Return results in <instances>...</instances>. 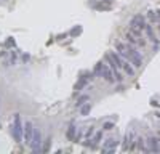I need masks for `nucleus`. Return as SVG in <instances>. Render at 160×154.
Instances as JSON below:
<instances>
[{"label":"nucleus","mask_w":160,"mask_h":154,"mask_svg":"<svg viewBox=\"0 0 160 154\" xmlns=\"http://www.w3.org/2000/svg\"><path fill=\"white\" fill-rule=\"evenodd\" d=\"M127 51H128V61L133 64V66L141 68L142 58H141V55H139V51H136L133 45H127Z\"/></svg>","instance_id":"f03ea898"},{"label":"nucleus","mask_w":160,"mask_h":154,"mask_svg":"<svg viewBox=\"0 0 160 154\" xmlns=\"http://www.w3.org/2000/svg\"><path fill=\"white\" fill-rule=\"evenodd\" d=\"M5 45H7V47H10V45H15V40H11V38H8Z\"/></svg>","instance_id":"5701e85b"},{"label":"nucleus","mask_w":160,"mask_h":154,"mask_svg":"<svg viewBox=\"0 0 160 154\" xmlns=\"http://www.w3.org/2000/svg\"><path fill=\"white\" fill-rule=\"evenodd\" d=\"M114 127H115V125H114L112 122H106V124L102 125V128H104V130H112Z\"/></svg>","instance_id":"aec40b11"},{"label":"nucleus","mask_w":160,"mask_h":154,"mask_svg":"<svg viewBox=\"0 0 160 154\" xmlns=\"http://www.w3.org/2000/svg\"><path fill=\"white\" fill-rule=\"evenodd\" d=\"M75 133H77V128H75L74 124H71V127L68 128V133H66V136H68L69 141H74V140H75Z\"/></svg>","instance_id":"9b49d317"},{"label":"nucleus","mask_w":160,"mask_h":154,"mask_svg":"<svg viewBox=\"0 0 160 154\" xmlns=\"http://www.w3.org/2000/svg\"><path fill=\"white\" fill-rule=\"evenodd\" d=\"M34 132H35V128L31 122H26L24 124V140H26V143L31 145V141H32V136H34Z\"/></svg>","instance_id":"423d86ee"},{"label":"nucleus","mask_w":160,"mask_h":154,"mask_svg":"<svg viewBox=\"0 0 160 154\" xmlns=\"http://www.w3.org/2000/svg\"><path fill=\"white\" fill-rule=\"evenodd\" d=\"M133 138H135V133H133V130H130L127 135H125V143H123V151H127L130 148V145L133 143Z\"/></svg>","instance_id":"9d476101"},{"label":"nucleus","mask_w":160,"mask_h":154,"mask_svg":"<svg viewBox=\"0 0 160 154\" xmlns=\"http://www.w3.org/2000/svg\"><path fill=\"white\" fill-rule=\"evenodd\" d=\"M144 31H146V34H148V37L151 38V40H152V42H155V45H158V40L155 38V34H154V29H152V26H151V24H146Z\"/></svg>","instance_id":"1a4fd4ad"},{"label":"nucleus","mask_w":160,"mask_h":154,"mask_svg":"<svg viewBox=\"0 0 160 154\" xmlns=\"http://www.w3.org/2000/svg\"><path fill=\"white\" fill-rule=\"evenodd\" d=\"M93 74L98 75V77H101V74H102V61H99L96 66H95V69H93Z\"/></svg>","instance_id":"f3484780"},{"label":"nucleus","mask_w":160,"mask_h":154,"mask_svg":"<svg viewBox=\"0 0 160 154\" xmlns=\"http://www.w3.org/2000/svg\"><path fill=\"white\" fill-rule=\"evenodd\" d=\"M130 26L131 28H136V29H144L146 28V23H144V16H141V15H136V16H133L131 18V21H130Z\"/></svg>","instance_id":"0eeeda50"},{"label":"nucleus","mask_w":160,"mask_h":154,"mask_svg":"<svg viewBox=\"0 0 160 154\" xmlns=\"http://www.w3.org/2000/svg\"><path fill=\"white\" fill-rule=\"evenodd\" d=\"M93 135H95V127H90L87 130V133H85V136H87V140H90Z\"/></svg>","instance_id":"6ab92c4d"},{"label":"nucleus","mask_w":160,"mask_h":154,"mask_svg":"<svg viewBox=\"0 0 160 154\" xmlns=\"http://www.w3.org/2000/svg\"><path fill=\"white\" fill-rule=\"evenodd\" d=\"M91 8H95V10H98V11H109L112 7H111V5H104V3H93Z\"/></svg>","instance_id":"f8f14e48"},{"label":"nucleus","mask_w":160,"mask_h":154,"mask_svg":"<svg viewBox=\"0 0 160 154\" xmlns=\"http://www.w3.org/2000/svg\"><path fill=\"white\" fill-rule=\"evenodd\" d=\"M117 146H118V140L117 138H108L104 141V145H102V149H101V152H114L115 149H117Z\"/></svg>","instance_id":"20e7f679"},{"label":"nucleus","mask_w":160,"mask_h":154,"mask_svg":"<svg viewBox=\"0 0 160 154\" xmlns=\"http://www.w3.org/2000/svg\"><path fill=\"white\" fill-rule=\"evenodd\" d=\"M50 141H51V135L48 136V140L45 141V146H43V152H48V145H50Z\"/></svg>","instance_id":"4be33fe9"},{"label":"nucleus","mask_w":160,"mask_h":154,"mask_svg":"<svg viewBox=\"0 0 160 154\" xmlns=\"http://www.w3.org/2000/svg\"><path fill=\"white\" fill-rule=\"evenodd\" d=\"M125 38H127V42H128L130 45H139V40H136L138 37H135L131 32H128V34L125 35Z\"/></svg>","instance_id":"ddd939ff"},{"label":"nucleus","mask_w":160,"mask_h":154,"mask_svg":"<svg viewBox=\"0 0 160 154\" xmlns=\"http://www.w3.org/2000/svg\"><path fill=\"white\" fill-rule=\"evenodd\" d=\"M11 135H13L16 143H21V141L24 140V125L21 122L19 114H15V124H13V127H11Z\"/></svg>","instance_id":"f257e3e1"},{"label":"nucleus","mask_w":160,"mask_h":154,"mask_svg":"<svg viewBox=\"0 0 160 154\" xmlns=\"http://www.w3.org/2000/svg\"><path fill=\"white\" fill-rule=\"evenodd\" d=\"M80 32H82V28H80V26H78V28H74V29L71 31V34H72V35H78Z\"/></svg>","instance_id":"412c9836"},{"label":"nucleus","mask_w":160,"mask_h":154,"mask_svg":"<svg viewBox=\"0 0 160 154\" xmlns=\"http://www.w3.org/2000/svg\"><path fill=\"white\" fill-rule=\"evenodd\" d=\"M123 69H125V72H127L128 75H133V74H135V68L131 66L130 61H125V63H123Z\"/></svg>","instance_id":"4468645a"},{"label":"nucleus","mask_w":160,"mask_h":154,"mask_svg":"<svg viewBox=\"0 0 160 154\" xmlns=\"http://www.w3.org/2000/svg\"><path fill=\"white\" fill-rule=\"evenodd\" d=\"M158 29H160V26H158Z\"/></svg>","instance_id":"393cba45"},{"label":"nucleus","mask_w":160,"mask_h":154,"mask_svg":"<svg viewBox=\"0 0 160 154\" xmlns=\"http://www.w3.org/2000/svg\"><path fill=\"white\" fill-rule=\"evenodd\" d=\"M158 143L160 141L157 140V138H154V136H151L149 140H148V145H149V151H160V146H158Z\"/></svg>","instance_id":"6e6552de"},{"label":"nucleus","mask_w":160,"mask_h":154,"mask_svg":"<svg viewBox=\"0 0 160 154\" xmlns=\"http://www.w3.org/2000/svg\"><path fill=\"white\" fill-rule=\"evenodd\" d=\"M31 148H32V151L35 154L43 152V148H42V132L37 130V128H35V132H34L32 141H31Z\"/></svg>","instance_id":"7ed1b4c3"},{"label":"nucleus","mask_w":160,"mask_h":154,"mask_svg":"<svg viewBox=\"0 0 160 154\" xmlns=\"http://www.w3.org/2000/svg\"><path fill=\"white\" fill-rule=\"evenodd\" d=\"M102 2H111V0H102Z\"/></svg>","instance_id":"b1692460"},{"label":"nucleus","mask_w":160,"mask_h":154,"mask_svg":"<svg viewBox=\"0 0 160 154\" xmlns=\"http://www.w3.org/2000/svg\"><path fill=\"white\" fill-rule=\"evenodd\" d=\"M101 138H102V130L101 132H98V133H95V136H93V146H96L98 143H99V141H101Z\"/></svg>","instance_id":"a211bd4d"},{"label":"nucleus","mask_w":160,"mask_h":154,"mask_svg":"<svg viewBox=\"0 0 160 154\" xmlns=\"http://www.w3.org/2000/svg\"><path fill=\"white\" fill-rule=\"evenodd\" d=\"M88 100H90V96H88V95H82V96H78V100H77V103H75V106H77V108L83 106V105H85V101H88Z\"/></svg>","instance_id":"dca6fc26"},{"label":"nucleus","mask_w":160,"mask_h":154,"mask_svg":"<svg viewBox=\"0 0 160 154\" xmlns=\"http://www.w3.org/2000/svg\"><path fill=\"white\" fill-rule=\"evenodd\" d=\"M90 111H91V105H90V103H87V105H83V106H80V116H88Z\"/></svg>","instance_id":"2eb2a0df"},{"label":"nucleus","mask_w":160,"mask_h":154,"mask_svg":"<svg viewBox=\"0 0 160 154\" xmlns=\"http://www.w3.org/2000/svg\"><path fill=\"white\" fill-rule=\"evenodd\" d=\"M101 77H104V80H108V82H114L115 80L114 71L111 69V66L108 63H102V74H101Z\"/></svg>","instance_id":"39448f33"}]
</instances>
